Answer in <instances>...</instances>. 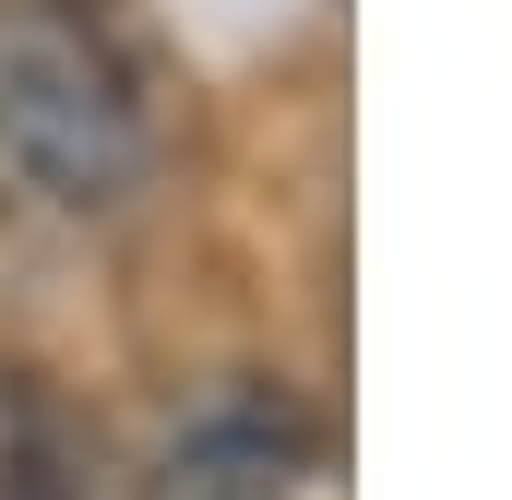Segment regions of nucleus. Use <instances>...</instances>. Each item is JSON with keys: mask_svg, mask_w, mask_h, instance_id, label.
<instances>
[{"mask_svg": "<svg viewBox=\"0 0 512 500\" xmlns=\"http://www.w3.org/2000/svg\"><path fill=\"white\" fill-rule=\"evenodd\" d=\"M143 84L131 60L48 0H0V179L48 215H108L143 191Z\"/></svg>", "mask_w": 512, "mask_h": 500, "instance_id": "obj_1", "label": "nucleus"}, {"mask_svg": "<svg viewBox=\"0 0 512 500\" xmlns=\"http://www.w3.org/2000/svg\"><path fill=\"white\" fill-rule=\"evenodd\" d=\"M310 489V417L286 381H227L179 417L167 500H298Z\"/></svg>", "mask_w": 512, "mask_h": 500, "instance_id": "obj_2", "label": "nucleus"}, {"mask_svg": "<svg viewBox=\"0 0 512 500\" xmlns=\"http://www.w3.org/2000/svg\"><path fill=\"white\" fill-rule=\"evenodd\" d=\"M0 500H84V477H72V453L24 417L12 441H0Z\"/></svg>", "mask_w": 512, "mask_h": 500, "instance_id": "obj_3", "label": "nucleus"}]
</instances>
